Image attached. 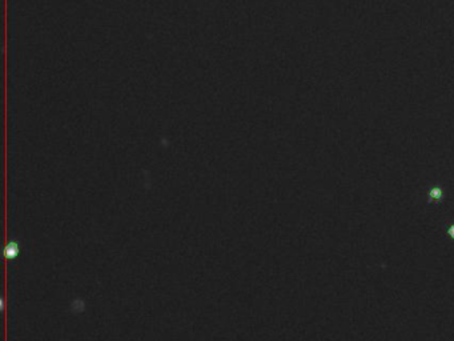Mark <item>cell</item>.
Instances as JSON below:
<instances>
[{
    "label": "cell",
    "mask_w": 454,
    "mask_h": 341,
    "mask_svg": "<svg viewBox=\"0 0 454 341\" xmlns=\"http://www.w3.org/2000/svg\"><path fill=\"white\" fill-rule=\"evenodd\" d=\"M450 232H452V236H454V228H452V230H450Z\"/></svg>",
    "instance_id": "obj_1"
}]
</instances>
